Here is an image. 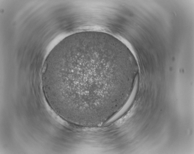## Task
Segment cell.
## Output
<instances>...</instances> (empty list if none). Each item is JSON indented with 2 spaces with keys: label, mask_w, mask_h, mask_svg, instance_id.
<instances>
[{
  "label": "cell",
  "mask_w": 194,
  "mask_h": 154,
  "mask_svg": "<svg viewBox=\"0 0 194 154\" xmlns=\"http://www.w3.org/2000/svg\"><path fill=\"white\" fill-rule=\"evenodd\" d=\"M131 68L127 53L114 41L75 35L46 59L41 77L45 94L51 107L75 125L102 122L122 107Z\"/></svg>",
  "instance_id": "obj_1"
}]
</instances>
